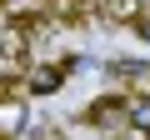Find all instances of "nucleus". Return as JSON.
<instances>
[{"label":"nucleus","mask_w":150,"mask_h":140,"mask_svg":"<svg viewBox=\"0 0 150 140\" xmlns=\"http://www.w3.org/2000/svg\"><path fill=\"white\" fill-rule=\"evenodd\" d=\"M125 130H130V135H150V100H145V95L125 100Z\"/></svg>","instance_id":"3"},{"label":"nucleus","mask_w":150,"mask_h":140,"mask_svg":"<svg viewBox=\"0 0 150 140\" xmlns=\"http://www.w3.org/2000/svg\"><path fill=\"white\" fill-rule=\"evenodd\" d=\"M85 120L100 125V130H125V100H120V95H105V100H95V105L85 110Z\"/></svg>","instance_id":"1"},{"label":"nucleus","mask_w":150,"mask_h":140,"mask_svg":"<svg viewBox=\"0 0 150 140\" xmlns=\"http://www.w3.org/2000/svg\"><path fill=\"white\" fill-rule=\"evenodd\" d=\"M135 30H140V35L150 40V10H140V15H135Z\"/></svg>","instance_id":"5"},{"label":"nucleus","mask_w":150,"mask_h":140,"mask_svg":"<svg viewBox=\"0 0 150 140\" xmlns=\"http://www.w3.org/2000/svg\"><path fill=\"white\" fill-rule=\"evenodd\" d=\"M90 10L105 15V20H120V25H135V15L145 5H140V0H90Z\"/></svg>","instance_id":"2"},{"label":"nucleus","mask_w":150,"mask_h":140,"mask_svg":"<svg viewBox=\"0 0 150 140\" xmlns=\"http://www.w3.org/2000/svg\"><path fill=\"white\" fill-rule=\"evenodd\" d=\"M65 70H70V65H40L35 75H30V90H35V95H50V90H60V85H65Z\"/></svg>","instance_id":"4"}]
</instances>
